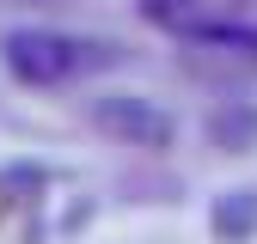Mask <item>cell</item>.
I'll list each match as a JSON object with an SVG mask.
<instances>
[{
    "label": "cell",
    "mask_w": 257,
    "mask_h": 244,
    "mask_svg": "<svg viewBox=\"0 0 257 244\" xmlns=\"http://www.w3.org/2000/svg\"><path fill=\"white\" fill-rule=\"evenodd\" d=\"M141 12H147V18H159V24H178V18L196 12V0H141Z\"/></svg>",
    "instance_id": "5"
},
{
    "label": "cell",
    "mask_w": 257,
    "mask_h": 244,
    "mask_svg": "<svg viewBox=\"0 0 257 244\" xmlns=\"http://www.w3.org/2000/svg\"><path fill=\"white\" fill-rule=\"evenodd\" d=\"M208 226H214L220 244H245V238H257V190H227V196L214 202Z\"/></svg>",
    "instance_id": "3"
},
{
    "label": "cell",
    "mask_w": 257,
    "mask_h": 244,
    "mask_svg": "<svg viewBox=\"0 0 257 244\" xmlns=\"http://www.w3.org/2000/svg\"><path fill=\"white\" fill-rule=\"evenodd\" d=\"M92 122H98L110 140H122V146H147V152L172 146V116L159 110L153 98H135V92L98 98V104H92Z\"/></svg>",
    "instance_id": "2"
},
{
    "label": "cell",
    "mask_w": 257,
    "mask_h": 244,
    "mask_svg": "<svg viewBox=\"0 0 257 244\" xmlns=\"http://www.w3.org/2000/svg\"><path fill=\"white\" fill-rule=\"evenodd\" d=\"M208 140L220 146V152H251L257 146V104H220L214 116H208Z\"/></svg>",
    "instance_id": "4"
},
{
    "label": "cell",
    "mask_w": 257,
    "mask_h": 244,
    "mask_svg": "<svg viewBox=\"0 0 257 244\" xmlns=\"http://www.w3.org/2000/svg\"><path fill=\"white\" fill-rule=\"evenodd\" d=\"M0 61L25 86H61L86 68H98V61H116V55L104 43H80V37H61V30H13L0 43Z\"/></svg>",
    "instance_id": "1"
}]
</instances>
